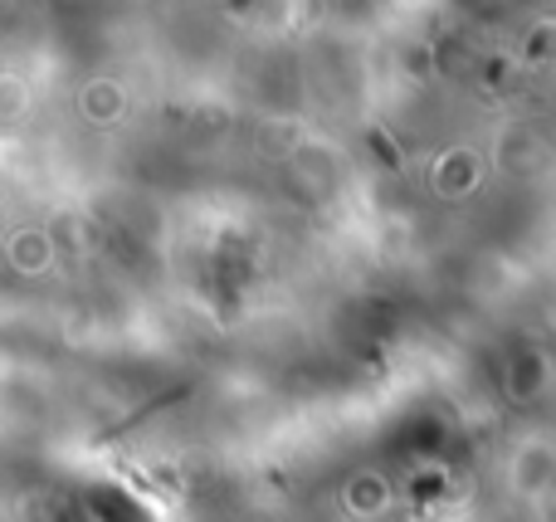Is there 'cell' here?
I'll use <instances>...</instances> for the list:
<instances>
[{
    "instance_id": "obj_1",
    "label": "cell",
    "mask_w": 556,
    "mask_h": 522,
    "mask_svg": "<svg viewBox=\"0 0 556 522\" xmlns=\"http://www.w3.org/2000/svg\"><path fill=\"white\" fill-rule=\"evenodd\" d=\"M54 234L49 230H35V225H25V230L5 234V264L15 273H25V279H39V273L54 269Z\"/></svg>"
}]
</instances>
